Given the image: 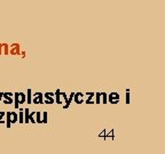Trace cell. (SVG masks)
<instances>
[{
    "instance_id": "obj_8",
    "label": "cell",
    "mask_w": 165,
    "mask_h": 154,
    "mask_svg": "<svg viewBox=\"0 0 165 154\" xmlns=\"http://www.w3.org/2000/svg\"><path fill=\"white\" fill-rule=\"evenodd\" d=\"M87 94V99L86 101H84L86 104H93L94 103V101H93V98H94V96H95V93H86Z\"/></svg>"
},
{
    "instance_id": "obj_11",
    "label": "cell",
    "mask_w": 165,
    "mask_h": 154,
    "mask_svg": "<svg viewBox=\"0 0 165 154\" xmlns=\"http://www.w3.org/2000/svg\"><path fill=\"white\" fill-rule=\"evenodd\" d=\"M19 122L20 123H24V111L23 109H19Z\"/></svg>"
},
{
    "instance_id": "obj_5",
    "label": "cell",
    "mask_w": 165,
    "mask_h": 154,
    "mask_svg": "<svg viewBox=\"0 0 165 154\" xmlns=\"http://www.w3.org/2000/svg\"><path fill=\"white\" fill-rule=\"evenodd\" d=\"M73 101L76 104H82V102H84V94L82 93H75L73 95Z\"/></svg>"
},
{
    "instance_id": "obj_13",
    "label": "cell",
    "mask_w": 165,
    "mask_h": 154,
    "mask_svg": "<svg viewBox=\"0 0 165 154\" xmlns=\"http://www.w3.org/2000/svg\"><path fill=\"white\" fill-rule=\"evenodd\" d=\"M27 93H28V94H25V96H27V102H28V104H31V103H32V90H31V89H28Z\"/></svg>"
},
{
    "instance_id": "obj_17",
    "label": "cell",
    "mask_w": 165,
    "mask_h": 154,
    "mask_svg": "<svg viewBox=\"0 0 165 154\" xmlns=\"http://www.w3.org/2000/svg\"><path fill=\"white\" fill-rule=\"evenodd\" d=\"M100 95H101V98H102V103H103V104H107V103H108V94H106V93H100Z\"/></svg>"
},
{
    "instance_id": "obj_2",
    "label": "cell",
    "mask_w": 165,
    "mask_h": 154,
    "mask_svg": "<svg viewBox=\"0 0 165 154\" xmlns=\"http://www.w3.org/2000/svg\"><path fill=\"white\" fill-rule=\"evenodd\" d=\"M33 104H44V94L43 93H35L32 97Z\"/></svg>"
},
{
    "instance_id": "obj_23",
    "label": "cell",
    "mask_w": 165,
    "mask_h": 154,
    "mask_svg": "<svg viewBox=\"0 0 165 154\" xmlns=\"http://www.w3.org/2000/svg\"><path fill=\"white\" fill-rule=\"evenodd\" d=\"M3 55V43H0V56Z\"/></svg>"
},
{
    "instance_id": "obj_18",
    "label": "cell",
    "mask_w": 165,
    "mask_h": 154,
    "mask_svg": "<svg viewBox=\"0 0 165 154\" xmlns=\"http://www.w3.org/2000/svg\"><path fill=\"white\" fill-rule=\"evenodd\" d=\"M35 115H36V111H35V112H30V114H29V121L32 122V123H36Z\"/></svg>"
},
{
    "instance_id": "obj_15",
    "label": "cell",
    "mask_w": 165,
    "mask_h": 154,
    "mask_svg": "<svg viewBox=\"0 0 165 154\" xmlns=\"http://www.w3.org/2000/svg\"><path fill=\"white\" fill-rule=\"evenodd\" d=\"M47 118H48L47 111L41 112V123H47Z\"/></svg>"
},
{
    "instance_id": "obj_10",
    "label": "cell",
    "mask_w": 165,
    "mask_h": 154,
    "mask_svg": "<svg viewBox=\"0 0 165 154\" xmlns=\"http://www.w3.org/2000/svg\"><path fill=\"white\" fill-rule=\"evenodd\" d=\"M54 99H55V103H56V104H62L61 95H60V90H59V89L54 93Z\"/></svg>"
},
{
    "instance_id": "obj_6",
    "label": "cell",
    "mask_w": 165,
    "mask_h": 154,
    "mask_svg": "<svg viewBox=\"0 0 165 154\" xmlns=\"http://www.w3.org/2000/svg\"><path fill=\"white\" fill-rule=\"evenodd\" d=\"M16 95H17V99H19V104L20 105L27 103V96H25L24 93H16Z\"/></svg>"
},
{
    "instance_id": "obj_22",
    "label": "cell",
    "mask_w": 165,
    "mask_h": 154,
    "mask_svg": "<svg viewBox=\"0 0 165 154\" xmlns=\"http://www.w3.org/2000/svg\"><path fill=\"white\" fill-rule=\"evenodd\" d=\"M60 95H61V97L64 99V102H67V101H68V96H67V94H65V93H61V91H60Z\"/></svg>"
},
{
    "instance_id": "obj_16",
    "label": "cell",
    "mask_w": 165,
    "mask_h": 154,
    "mask_svg": "<svg viewBox=\"0 0 165 154\" xmlns=\"http://www.w3.org/2000/svg\"><path fill=\"white\" fill-rule=\"evenodd\" d=\"M125 103L128 105L131 103V97H130V89H126V93H125Z\"/></svg>"
},
{
    "instance_id": "obj_21",
    "label": "cell",
    "mask_w": 165,
    "mask_h": 154,
    "mask_svg": "<svg viewBox=\"0 0 165 154\" xmlns=\"http://www.w3.org/2000/svg\"><path fill=\"white\" fill-rule=\"evenodd\" d=\"M5 115H6V112L5 111H0V123H5Z\"/></svg>"
},
{
    "instance_id": "obj_9",
    "label": "cell",
    "mask_w": 165,
    "mask_h": 154,
    "mask_svg": "<svg viewBox=\"0 0 165 154\" xmlns=\"http://www.w3.org/2000/svg\"><path fill=\"white\" fill-rule=\"evenodd\" d=\"M73 95H75V93H71V94H70V96L68 97V101L65 102V104H64V106H63V109H64V110H67V109H69V106H70V104H71V102L73 101Z\"/></svg>"
},
{
    "instance_id": "obj_12",
    "label": "cell",
    "mask_w": 165,
    "mask_h": 154,
    "mask_svg": "<svg viewBox=\"0 0 165 154\" xmlns=\"http://www.w3.org/2000/svg\"><path fill=\"white\" fill-rule=\"evenodd\" d=\"M3 55H9V45L8 43H3Z\"/></svg>"
},
{
    "instance_id": "obj_20",
    "label": "cell",
    "mask_w": 165,
    "mask_h": 154,
    "mask_svg": "<svg viewBox=\"0 0 165 154\" xmlns=\"http://www.w3.org/2000/svg\"><path fill=\"white\" fill-rule=\"evenodd\" d=\"M95 101H94V103L95 104H100L101 103V95H100V93H95Z\"/></svg>"
},
{
    "instance_id": "obj_7",
    "label": "cell",
    "mask_w": 165,
    "mask_h": 154,
    "mask_svg": "<svg viewBox=\"0 0 165 154\" xmlns=\"http://www.w3.org/2000/svg\"><path fill=\"white\" fill-rule=\"evenodd\" d=\"M9 118H11V122L12 124L13 123H16L19 121V115L16 112H9Z\"/></svg>"
},
{
    "instance_id": "obj_14",
    "label": "cell",
    "mask_w": 165,
    "mask_h": 154,
    "mask_svg": "<svg viewBox=\"0 0 165 154\" xmlns=\"http://www.w3.org/2000/svg\"><path fill=\"white\" fill-rule=\"evenodd\" d=\"M24 111V123H29V114H30V110L29 109H25L23 110Z\"/></svg>"
},
{
    "instance_id": "obj_4",
    "label": "cell",
    "mask_w": 165,
    "mask_h": 154,
    "mask_svg": "<svg viewBox=\"0 0 165 154\" xmlns=\"http://www.w3.org/2000/svg\"><path fill=\"white\" fill-rule=\"evenodd\" d=\"M54 102H55V99H54V93H45L44 94V103L51 105Z\"/></svg>"
},
{
    "instance_id": "obj_1",
    "label": "cell",
    "mask_w": 165,
    "mask_h": 154,
    "mask_svg": "<svg viewBox=\"0 0 165 154\" xmlns=\"http://www.w3.org/2000/svg\"><path fill=\"white\" fill-rule=\"evenodd\" d=\"M9 55H12V56H20L21 55V46L19 42H14L9 46Z\"/></svg>"
},
{
    "instance_id": "obj_19",
    "label": "cell",
    "mask_w": 165,
    "mask_h": 154,
    "mask_svg": "<svg viewBox=\"0 0 165 154\" xmlns=\"http://www.w3.org/2000/svg\"><path fill=\"white\" fill-rule=\"evenodd\" d=\"M36 116H37V119H36V123H41V112L36 111Z\"/></svg>"
},
{
    "instance_id": "obj_3",
    "label": "cell",
    "mask_w": 165,
    "mask_h": 154,
    "mask_svg": "<svg viewBox=\"0 0 165 154\" xmlns=\"http://www.w3.org/2000/svg\"><path fill=\"white\" fill-rule=\"evenodd\" d=\"M120 99V96L118 93H110L108 95V102H110L111 104H117Z\"/></svg>"
}]
</instances>
